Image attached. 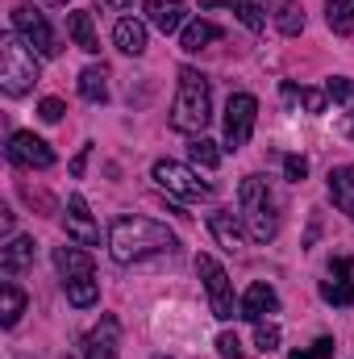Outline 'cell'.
I'll return each instance as SVG.
<instances>
[{
    "label": "cell",
    "mask_w": 354,
    "mask_h": 359,
    "mask_svg": "<svg viewBox=\"0 0 354 359\" xmlns=\"http://www.w3.org/2000/svg\"><path fill=\"white\" fill-rule=\"evenodd\" d=\"M176 247H179L176 234L167 226L150 222V217H117L108 226V251H113L117 264H142V259L176 251Z\"/></svg>",
    "instance_id": "cell-1"
},
{
    "label": "cell",
    "mask_w": 354,
    "mask_h": 359,
    "mask_svg": "<svg viewBox=\"0 0 354 359\" xmlns=\"http://www.w3.org/2000/svg\"><path fill=\"white\" fill-rule=\"evenodd\" d=\"M238 209L246 222V234L255 243H271L279 234V217H283V201L275 192V184L267 176H246L238 188Z\"/></svg>",
    "instance_id": "cell-2"
},
{
    "label": "cell",
    "mask_w": 354,
    "mask_h": 359,
    "mask_svg": "<svg viewBox=\"0 0 354 359\" xmlns=\"http://www.w3.org/2000/svg\"><path fill=\"white\" fill-rule=\"evenodd\" d=\"M213 117V92H208V80L196 72V67H179V92L176 104H171V130L179 134H204Z\"/></svg>",
    "instance_id": "cell-3"
},
{
    "label": "cell",
    "mask_w": 354,
    "mask_h": 359,
    "mask_svg": "<svg viewBox=\"0 0 354 359\" xmlns=\"http://www.w3.org/2000/svg\"><path fill=\"white\" fill-rule=\"evenodd\" d=\"M42 67H38V50L21 38V34H4L0 38V88L8 96H25L38 84Z\"/></svg>",
    "instance_id": "cell-4"
},
{
    "label": "cell",
    "mask_w": 354,
    "mask_h": 359,
    "mask_svg": "<svg viewBox=\"0 0 354 359\" xmlns=\"http://www.w3.org/2000/svg\"><path fill=\"white\" fill-rule=\"evenodd\" d=\"M196 276L204 280V292H208V309H213V318H221V322L242 318V301H234V284H229L225 268H221L213 255H196Z\"/></svg>",
    "instance_id": "cell-5"
},
{
    "label": "cell",
    "mask_w": 354,
    "mask_h": 359,
    "mask_svg": "<svg viewBox=\"0 0 354 359\" xmlns=\"http://www.w3.org/2000/svg\"><path fill=\"white\" fill-rule=\"evenodd\" d=\"M150 176H155V184H159L163 192H171L179 201H208V196H213V184H204L192 168H183L176 159H159V163L150 168Z\"/></svg>",
    "instance_id": "cell-6"
},
{
    "label": "cell",
    "mask_w": 354,
    "mask_h": 359,
    "mask_svg": "<svg viewBox=\"0 0 354 359\" xmlns=\"http://www.w3.org/2000/svg\"><path fill=\"white\" fill-rule=\"evenodd\" d=\"M255 121H259V100L250 92H234L225 104V151H242L255 134Z\"/></svg>",
    "instance_id": "cell-7"
},
{
    "label": "cell",
    "mask_w": 354,
    "mask_h": 359,
    "mask_svg": "<svg viewBox=\"0 0 354 359\" xmlns=\"http://www.w3.org/2000/svg\"><path fill=\"white\" fill-rule=\"evenodd\" d=\"M13 29H17V34H21L38 55H46V59L63 55V46H59V38H55L50 21H46L34 4H17V8H13Z\"/></svg>",
    "instance_id": "cell-8"
},
{
    "label": "cell",
    "mask_w": 354,
    "mask_h": 359,
    "mask_svg": "<svg viewBox=\"0 0 354 359\" xmlns=\"http://www.w3.org/2000/svg\"><path fill=\"white\" fill-rule=\"evenodd\" d=\"M4 155H8V163H17V168H29V172H46V168H55V151L38 138V134H29V130H17V134H8V147H4Z\"/></svg>",
    "instance_id": "cell-9"
},
{
    "label": "cell",
    "mask_w": 354,
    "mask_h": 359,
    "mask_svg": "<svg viewBox=\"0 0 354 359\" xmlns=\"http://www.w3.org/2000/svg\"><path fill=\"white\" fill-rule=\"evenodd\" d=\"M84 359H121V326L117 318H100V326L84 339Z\"/></svg>",
    "instance_id": "cell-10"
},
{
    "label": "cell",
    "mask_w": 354,
    "mask_h": 359,
    "mask_svg": "<svg viewBox=\"0 0 354 359\" xmlns=\"http://www.w3.org/2000/svg\"><path fill=\"white\" fill-rule=\"evenodd\" d=\"M63 226H67V238H76V243H84V247H96V243H100V226L92 222L84 196H71V201H67Z\"/></svg>",
    "instance_id": "cell-11"
},
{
    "label": "cell",
    "mask_w": 354,
    "mask_h": 359,
    "mask_svg": "<svg viewBox=\"0 0 354 359\" xmlns=\"http://www.w3.org/2000/svg\"><path fill=\"white\" fill-rule=\"evenodd\" d=\"M321 297L330 305H354V280H351V259L338 255L330 264V280H321Z\"/></svg>",
    "instance_id": "cell-12"
},
{
    "label": "cell",
    "mask_w": 354,
    "mask_h": 359,
    "mask_svg": "<svg viewBox=\"0 0 354 359\" xmlns=\"http://www.w3.org/2000/svg\"><path fill=\"white\" fill-rule=\"evenodd\" d=\"M146 21L159 34H179L187 25V4L183 0H146Z\"/></svg>",
    "instance_id": "cell-13"
},
{
    "label": "cell",
    "mask_w": 354,
    "mask_h": 359,
    "mask_svg": "<svg viewBox=\"0 0 354 359\" xmlns=\"http://www.w3.org/2000/svg\"><path fill=\"white\" fill-rule=\"evenodd\" d=\"M208 230L217 234V243H221L225 251H242V247H246V230H242V213H234V209H217V213L208 217Z\"/></svg>",
    "instance_id": "cell-14"
},
{
    "label": "cell",
    "mask_w": 354,
    "mask_h": 359,
    "mask_svg": "<svg viewBox=\"0 0 354 359\" xmlns=\"http://www.w3.org/2000/svg\"><path fill=\"white\" fill-rule=\"evenodd\" d=\"M275 309H279L275 288L263 284V280H255V284L246 288V297H242V318H246V322H267V313H275Z\"/></svg>",
    "instance_id": "cell-15"
},
{
    "label": "cell",
    "mask_w": 354,
    "mask_h": 359,
    "mask_svg": "<svg viewBox=\"0 0 354 359\" xmlns=\"http://www.w3.org/2000/svg\"><path fill=\"white\" fill-rule=\"evenodd\" d=\"M34 264V238H25V234H17V238H8L4 247H0V271L13 280V276H21V271Z\"/></svg>",
    "instance_id": "cell-16"
},
{
    "label": "cell",
    "mask_w": 354,
    "mask_h": 359,
    "mask_svg": "<svg viewBox=\"0 0 354 359\" xmlns=\"http://www.w3.org/2000/svg\"><path fill=\"white\" fill-rule=\"evenodd\" d=\"M55 268L63 276V284H67V280H80V276H96L92 255L80 251V247H55Z\"/></svg>",
    "instance_id": "cell-17"
},
{
    "label": "cell",
    "mask_w": 354,
    "mask_h": 359,
    "mask_svg": "<svg viewBox=\"0 0 354 359\" xmlns=\"http://www.w3.org/2000/svg\"><path fill=\"white\" fill-rule=\"evenodd\" d=\"M113 42H117V50H125V55H142L146 50V25L138 21V17H121L117 21V29H113Z\"/></svg>",
    "instance_id": "cell-18"
},
{
    "label": "cell",
    "mask_w": 354,
    "mask_h": 359,
    "mask_svg": "<svg viewBox=\"0 0 354 359\" xmlns=\"http://www.w3.org/2000/svg\"><path fill=\"white\" fill-rule=\"evenodd\" d=\"M330 196H334V205L342 213H354V163L330 172Z\"/></svg>",
    "instance_id": "cell-19"
},
{
    "label": "cell",
    "mask_w": 354,
    "mask_h": 359,
    "mask_svg": "<svg viewBox=\"0 0 354 359\" xmlns=\"http://www.w3.org/2000/svg\"><path fill=\"white\" fill-rule=\"evenodd\" d=\"M217 38H221V29H217L213 21H204V17H200V21H187V25H183L179 46H183L187 55H196V50H204V46H208V42H217Z\"/></svg>",
    "instance_id": "cell-20"
},
{
    "label": "cell",
    "mask_w": 354,
    "mask_h": 359,
    "mask_svg": "<svg viewBox=\"0 0 354 359\" xmlns=\"http://www.w3.org/2000/svg\"><path fill=\"white\" fill-rule=\"evenodd\" d=\"M80 96L92 100V104H104L108 100V67H84L80 72Z\"/></svg>",
    "instance_id": "cell-21"
},
{
    "label": "cell",
    "mask_w": 354,
    "mask_h": 359,
    "mask_svg": "<svg viewBox=\"0 0 354 359\" xmlns=\"http://www.w3.org/2000/svg\"><path fill=\"white\" fill-rule=\"evenodd\" d=\"M67 34L76 38V46H80V50H88V55L100 50V38H96V29H92V13H88V8H80V13H71V17H67Z\"/></svg>",
    "instance_id": "cell-22"
},
{
    "label": "cell",
    "mask_w": 354,
    "mask_h": 359,
    "mask_svg": "<svg viewBox=\"0 0 354 359\" xmlns=\"http://www.w3.org/2000/svg\"><path fill=\"white\" fill-rule=\"evenodd\" d=\"M63 288H67V301H71L76 309H92V305L100 301V280H96V276H80V280H67Z\"/></svg>",
    "instance_id": "cell-23"
},
{
    "label": "cell",
    "mask_w": 354,
    "mask_h": 359,
    "mask_svg": "<svg viewBox=\"0 0 354 359\" xmlns=\"http://www.w3.org/2000/svg\"><path fill=\"white\" fill-rule=\"evenodd\" d=\"M21 313H25V292L8 280V284L0 288V326H17Z\"/></svg>",
    "instance_id": "cell-24"
},
{
    "label": "cell",
    "mask_w": 354,
    "mask_h": 359,
    "mask_svg": "<svg viewBox=\"0 0 354 359\" xmlns=\"http://www.w3.org/2000/svg\"><path fill=\"white\" fill-rule=\"evenodd\" d=\"M208 4H229V8L242 17V25H250L255 34L267 25V17H263V13H267V0H208Z\"/></svg>",
    "instance_id": "cell-25"
},
{
    "label": "cell",
    "mask_w": 354,
    "mask_h": 359,
    "mask_svg": "<svg viewBox=\"0 0 354 359\" xmlns=\"http://www.w3.org/2000/svg\"><path fill=\"white\" fill-rule=\"evenodd\" d=\"M325 21H330V29L334 34H354V0H330L325 4Z\"/></svg>",
    "instance_id": "cell-26"
},
{
    "label": "cell",
    "mask_w": 354,
    "mask_h": 359,
    "mask_svg": "<svg viewBox=\"0 0 354 359\" xmlns=\"http://www.w3.org/2000/svg\"><path fill=\"white\" fill-rule=\"evenodd\" d=\"M275 25H279V34L296 38V34L304 29V8H300L296 0H283V4H279V13H275Z\"/></svg>",
    "instance_id": "cell-27"
},
{
    "label": "cell",
    "mask_w": 354,
    "mask_h": 359,
    "mask_svg": "<svg viewBox=\"0 0 354 359\" xmlns=\"http://www.w3.org/2000/svg\"><path fill=\"white\" fill-rule=\"evenodd\" d=\"M187 155H192V163H196V168H208V172L221 163V151H217V142H208L204 134H200V138H192Z\"/></svg>",
    "instance_id": "cell-28"
},
{
    "label": "cell",
    "mask_w": 354,
    "mask_h": 359,
    "mask_svg": "<svg viewBox=\"0 0 354 359\" xmlns=\"http://www.w3.org/2000/svg\"><path fill=\"white\" fill-rule=\"evenodd\" d=\"M283 96L288 100H300L309 113H325V100H330L321 88H292V84H283Z\"/></svg>",
    "instance_id": "cell-29"
},
{
    "label": "cell",
    "mask_w": 354,
    "mask_h": 359,
    "mask_svg": "<svg viewBox=\"0 0 354 359\" xmlns=\"http://www.w3.org/2000/svg\"><path fill=\"white\" fill-rule=\"evenodd\" d=\"M255 347H259L263 355H271V351L279 347V326H275V322H255Z\"/></svg>",
    "instance_id": "cell-30"
},
{
    "label": "cell",
    "mask_w": 354,
    "mask_h": 359,
    "mask_svg": "<svg viewBox=\"0 0 354 359\" xmlns=\"http://www.w3.org/2000/svg\"><path fill=\"white\" fill-rule=\"evenodd\" d=\"M325 96H330V100H338V104H351V100H354V84L346 80V76H334V80L325 84Z\"/></svg>",
    "instance_id": "cell-31"
},
{
    "label": "cell",
    "mask_w": 354,
    "mask_h": 359,
    "mask_svg": "<svg viewBox=\"0 0 354 359\" xmlns=\"http://www.w3.org/2000/svg\"><path fill=\"white\" fill-rule=\"evenodd\" d=\"M217 351H221V359H246V351H242V343H238V334H234V330L217 334Z\"/></svg>",
    "instance_id": "cell-32"
},
{
    "label": "cell",
    "mask_w": 354,
    "mask_h": 359,
    "mask_svg": "<svg viewBox=\"0 0 354 359\" xmlns=\"http://www.w3.org/2000/svg\"><path fill=\"white\" fill-rule=\"evenodd\" d=\"M63 113H67V104H63L59 96H46V100L38 104V117H42V121H63Z\"/></svg>",
    "instance_id": "cell-33"
},
{
    "label": "cell",
    "mask_w": 354,
    "mask_h": 359,
    "mask_svg": "<svg viewBox=\"0 0 354 359\" xmlns=\"http://www.w3.org/2000/svg\"><path fill=\"white\" fill-rule=\"evenodd\" d=\"M334 355V339H317L309 351H292V359H330Z\"/></svg>",
    "instance_id": "cell-34"
},
{
    "label": "cell",
    "mask_w": 354,
    "mask_h": 359,
    "mask_svg": "<svg viewBox=\"0 0 354 359\" xmlns=\"http://www.w3.org/2000/svg\"><path fill=\"white\" fill-rule=\"evenodd\" d=\"M283 172H288V180L300 184V180L309 176V159L304 155H283Z\"/></svg>",
    "instance_id": "cell-35"
},
{
    "label": "cell",
    "mask_w": 354,
    "mask_h": 359,
    "mask_svg": "<svg viewBox=\"0 0 354 359\" xmlns=\"http://www.w3.org/2000/svg\"><path fill=\"white\" fill-rule=\"evenodd\" d=\"M88 155H92V142H88V147H80V155L71 159V176H76V180L84 176V168H88Z\"/></svg>",
    "instance_id": "cell-36"
},
{
    "label": "cell",
    "mask_w": 354,
    "mask_h": 359,
    "mask_svg": "<svg viewBox=\"0 0 354 359\" xmlns=\"http://www.w3.org/2000/svg\"><path fill=\"white\" fill-rule=\"evenodd\" d=\"M0 230H4V234L13 230V213H8V209H0Z\"/></svg>",
    "instance_id": "cell-37"
},
{
    "label": "cell",
    "mask_w": 354,
    "mask_h": 359,
    "mask_svg": "<svg viewBox=\"0 0 354 359\" xmlns=\"http://www.w3.org/2000/svg\"><path fill=\"white\" fill-rule=\"evenodd\" d=\"M104 4H108V8H129L134 0H104Z\"/></svg>",
    "instance_id": "cell-38"
},
{
    "label": "cell",
    "mask_w": 354,
    "mask_h": 359,
    "mask_svg": "<svg viewBox=\"0 0 354 359\" xmlns=\"http://www.w3.org/2000/svg\"><path fill=\"white\" fill-rule=\"evenodd\" d=\"M346 130H351V138H354V113H351V126H346Z\"/></svg>",
    "instance_id": "cell-39"
},
{
    "label": "cell",
    "mask_w": 354,
    "mask_h": 359,
    "mask_svg": "<svg viewBox=\"0 0 354 359\" xmlns=\"http://www.w3.org/2000/svg\"><path fill=\"white\" fill-rule=\"evenodd\" d=\"M46 4H67V0H46Z\"/></svg>",
    "instance_id": "cell-40"
},
{
    "label": "cell",
    "mask_w": 354,
    "mask_h": 359,
    "mask_svg": "<svg viewBox=\"0 0 354 359\" xmlns=\"http://www.w3.org/2000/svg\"><path fill=\"white\" fill-rule=\"evenodd\" d=\"M155 359H176V355H155Z\"/></svg>",
    "instance_id": "cell-41"
},
{
    "label": "cell",
    "mask_w": 354,
    "mask_h": 359,
    "mask_svg": "<svg viewBox=\"0 0 354 359\" xmlns=\"http://www.w3.org/2000/svg\"><path fill=\"white\" fill-rule=\"evenodd\" d=\"M351 217H354V213H351Z\"/></svg>",
    "instance_id": "cell-42"
}]
</instances>
